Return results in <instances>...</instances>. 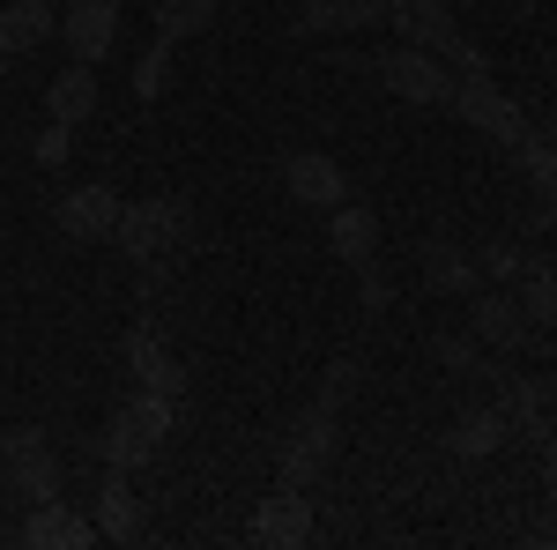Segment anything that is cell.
<instances>
[{
  "instance_id": "16",
  "label": "cell",
  "mask_w": 557,
  "mask_h": 550,
  "mask_svg": "<svg viewBox=\"0 0 557 550\" xmlns=\"http://www.w3.org/2000/svg\"><path fill=\"white\" fill-rule=\"evenodd\" d=\"M417 276H424V291L438 297H475L483 291V268L461 239H417Z\"/></svg>"
},
{
  "instance_id": "5",
  "label": "cell",
  "mask_w": 557,
  "mask_h": 550,
  "mask_svg": "<svg viewBox=\"0 0 557 550\" xmlns=\"http://www.w3.org/2000/svg\"><path fill=\"white\" fill-rule=\"evenodd\" d=\"M327 254L357 268V283H364V305L380 313L386 305V276H380V216L364 209L357 194H349L343 209H327Z\"/></svg>"
},
{
  "instance_id": "28",
  "label": "cell",
  "mask_w": 557,
  "mask_h": 550,
  "mask_svg": "<svg viewBox=\"0 0 557 550\" xmlns=\"http://www.w3.org/2000/svg\"><path fill=\"white\" fill-rule=\"evenodd\" d=\"M475 268H483V283H513L520 268H528V254H520L513 239H491V246H475Z\"/></svg>"
},
{
  "instance_id": "32",
  "label": "cell",
  "mask_w": 557,
  "mask_h": 550,
  "mask_svg": "<svg viewBox=\"0 0 557 550\" xmlns=\"http://www.w3.org/2000/svg\"><path fill=\"white\" fill-rule=\"evenodd\" d=\"M535 134H543V142L557 149V112H543V127H535Z\"/></svg>"
},
{
  "instance_id": "14",
  "label": "cell",
  "mask_w": 557,
  "mask_h": 550,
  "mask_svg": "<svg viewBox=\"0 0 557 550\" xmlns=\"http://www.w3.org/2000/svg\"><path fill=\"white\" fill-rule=\"evenodd\" d=\"M283 186H290L298 209H320V216L349 201V171L335 164V157H320V149H290V157H283Z\"/></svg>"
},
{
  "instance_id": "19",
  "label": "cell",
  "mask_w": 557,
  "mask_h": 550,
  "mask_svg": "<svg viewBox=\"0 0 557 550\" xmlns=\"http://www.w3.org/2000/svg\"><path fill=\"white\" fill-rule=\"evenodd\" d=\"M52 38H60V8L52 0H8L0 8V60H30Z\"/></svg>"
},
{
  "instance_id": "17",
  "label": "cell",
  "mask_w": 557,
  "mask_h": 550,
  "mask_svg": "<svg viewBox=\"0 0 557 550\" xmlns=\"http://www.w3.org/2000/svg\"><path fill=\"white\" fill-rule=\"evenodd\" d=\"M15 543H30V550H89L97 543V521H83L67 499H45V506H30V521L15 528Z\"/></svg>"
},
{
  "instance_id": "7",
  "label": "cell",
  "mask_w": 557,
  "mask_h": 550,
  "mask_svg": "<svg viewBox=\"0 0 557 550\" xmlns=\"http://www.w3.org/2000/svg\"><path fill=\"white\" fill-rule=\"evenodd\" d=\"M0 476L15 484L23 506L60 499V462H52V439H45L38 424H8V431H0Z\"/></svg>"
},
{
  "instance_id": "13",
  "label": "cell",
  "mask_w": 557,
  "mask_h": 550,
  "mask_svg": "<svg viewBox=\"0 0 557 550\" xmlns=\"http://www.w3.org/2000/svg\"><path fill=\"white\" fill-rule=\"evenodd\" d=\"M120 186H104V179H89V186H67L60 201H52V223L67 231V239H83V246H97V239H112V223H120Z\"/></svg>"
},
{
  "instance_id": "29",
  "label": "cell",
  "mask_w": 557,
  "mask_h": 550,
  "mask_svg": "<svg viewBox=\"0 0 557 550\" xmlns=\"http://www.w3.org/2000/svg\"><path fill=\"white\" fill-rule=\"evenodd\" d=\"M67 149H75V127H60V120H45V134L30 142V157H38L45 171H52V164H67Z\"/></svg>"
},
{
  "instance_id": "35",
  "label": "cell",
  "mask_w": 557,
  "mask_h": 550,
  "mask_svg": "<svg viewBox=\"0 0 557 550\" xmlns=\"http://www.w3.org/2000/svg\"><path fill=\"white\" fill-rule=\"evenodd\" d=\"M446 8H469V0H446Z\"/></svg>"
},
{
  "instance_id": "3",
  "label": "cell",
  "mask_w": 557,
  "mask_h": 550,
  "mask_svg": "<svg viewBox=\"0 0 557 550\" xmlns=\"http://www.w3.org/2000/svg\"><path fill=\"white\" fill-rule=\"evenodd\" d=\"M172 424H178V402L149 394V387H134L127 402L112 410V424H104V431L89 439V454H97L104 468H127V476H134V468L157 462V447L172 439Z\"/></svg>"
},
{
  "instance_id": "20",
  "label": "cell",
  "mask_w": 557,
  "mask_h": 550,
  "mask_svg": "<svg viewBox=\"0 0 557 550\" xmlns=\"http://www.w3.org/2000/svg\"><path fill=\"white\" fill-rule=\"evenodd\" d=\"M513 164H520V179H528V194H535V201H528V223L550 231L557 223V149L528 127V142H513Z\"/></svg>"
},
{
  "instance_id": "27",
  "label": "cell",
  "mask_w": 557,
  "mask_h": 550,
  "mask_svg": "<svg viewBox=\"0 0 557 550\" xmlns=\"http://www.w3.org/2000/svg\"><path fill=\"white\" fill-rule=\"evenodd\" d=\"M172 52H178V45L149 38V52L134 60V97H141V105H157V97H164V83H172Z\"/></svg>"
},
{
  "instance_id": "34",
  "label": "cell",
  "mask_w": 557,
  "mask_h": 550,
  "mask_svg": "<svg viewBox=\"0 0 557 550\" xmlns=\"http://www.w3.org/2000/svg\"><path fill=\"white\" fill-rule=\"evenodd\" d=\"M506 8H520V15H528V8H535V0H506Z\"/></svg>"
},
{
  "instance_id": "15",
  "label": "cell",
  "mask_w": 557,
  "mask_h": 550,
  "mask_svg": "<svg viewBox=\"0 0 557 550\" xmlns=\"http://www.w3.org/2000/svg\"><path fill=\"white\" fill-rule=\"evenodd\" d=\"M498 417L513 439H550V402H557V380H528V372H498Z\"/></svg>"
},
{
  "instance_id": "9",
  "label": "cell",
  "mask_w": 557,
  "mask_h": 550,
  "mask_svg": "<svg viewBox=\"0 0 557 550\" xmlns=\"http://www.w3.org/2000/svg\"><path fill=\"white\" fill-rule=\"evenodd\" d=\"M120 365H127L134 387H149V394H164V402H186V372H178L172 342H164V328H157L149 313L127 328V342H120Z\"/></svg>"
},
{
  "instance_id": "21",
  "label": "cell",
  "mask_w": 557,
  "mask_h": 550,
  "mask_svg": "<svg viewBox=\"0 0 557 550\" xmlns=\"http://www.w3.org/2000/svg\"><path fill=\"white\" fill-rule=\"evenodd\" d=\"M97 105H104V89H97V68H89V60H67V68L45 83V120H60V127H83Z\"/></svg>"
},
{
  "instance_id": "23",
  "label": "cell",
  "mask_w": 557,
  "mask_h": 550,
  "mask_svg": "<svg viewBox=\"0 0 557 550\" xmlns=\"http://www.w3.org/2000/svg\"><path fill=\"white\" fill-rule=\"evenodd\" d=\"M506 439H513V431H506V417H498V402H483V410H461V417H454L446 454H454V462H491Z\"/></svg>"
},
{
  "instance_id": "4",
  "label": "cell",
  "mask_w": 557,
  "mask_h": 550,
  "mask_svg": "<svg viewBox=\"0 0 557 550\" xmlns=\"http://www.w3.org/2000/svg\"><path fill=\"white\" fill-rule=\"evenodd\" d=\"M386 23H394V38H401V45L438 52L454 75H491L483 45L461 38V23H454V8H446V0H386Z\"/></svg>"
},
{
  "instance_id": "30",
  "label": "cell",
  "mask_w": 557,
  "mask_h": 550,
  "mask_svg": "<svg viewBox=\"0 0 557 550\" xmlns=\"http://www.w3.org/2000/svg\"><path fill=\"white\" fill-rule=\"evenodd\" d=\"M543 506H557V431L543 439Z\"/></svg>"
},
{
  "instance_id": "22",
  "label": "cell",
  "mask_w": 557,
  "mask_h": 550,
  "mask_svg": "<svg viewBox=\"0 0 557 550\" xmlns=\"http://www.w3.org/2000/svg\"><path fill=\"white\" fill-rule=\"evenodd\" d=\"M97 543H134L141 536V499H134L127 468H104V484H97Z\"/></svg>"
},
{
  "instance_id": "10",
  "label": "cell",
  "mask_w": 557,
  "mask_h": 550,
  "mask_svg": "<svg viewBox=\"0 0 557 550\" xmlns=\"http://www.w3.org/2000/svg\"><path fill=\"white\" fill-rule=\"evenodd\" d=\"M246 536H253L260 550H305L312 536H320V521H312V491H290V484H275V491H268V499L253 506Z\"/></svg>"
},
{
  "instance_id": "33",
  "label": "cell",
  "mask_w": 557,
  "mask_h": 550,
  "mask_svg": "<svg viewBox=\"0 0 557 550\" xmlns=\"http://www.w3.org/2000/svg\"><path fill=\"white\" fill-rule=\"evenodd\" d=\"M0 543H15V528H8V521H0Z\"/></svg>"
},
{
  "instance_id": "24",
  "label": "cell",
  "mask_w": 557,
  "mask_h": 550,
  "mask_svg": "<svg viewBox=\"0 0 557 550\" xmlns=\"http://www.w3.org/2000/svg\"><path fill=\"white\" fill-rule=\"evenodd\" d=\"M513 297H520V313H528V328L550 335L557 328V260H528L513 276Z\"/></svg>"
},
{
  "instance_id": "26",
  "label": "cell",
  "mask_w": 557,
  "mask_h": 550,
  "mask_svg": "<svg viewBox=\"0 0 557 550\" xmlns=\"http://www.w3.org/2000/svg\"><path fill=\"white\" fill-rule=\"evenodd\" d=\"M431 350H438V365H454L461 380H498V372H506V365H491V350L475 335H438Z\"/></svg>"
},
{
  "instance_id": "11",
  "label": "cell",
  "mask_w": 557,
  "mask_h": 550,
  "mask_svg": "<svg viewBox=\"0 0 557 550\" xmlns=\"http://www.w3.org/2000/svg\"><path fill=\"white\" fill-rule=\"evenodd\" d=\"M469 335L491 350V357H520L528 350V313H520V297L506 291V283H483V291L469 297Z\"/></svg>"
},
{
  "instance_id": "31",
  "label": "cell",
  "mask_w": 557,
  "mask_h": 550,
  "mask_svg": "<svg viewBox=\"0 0 557 550\" xmlns=\"http://www.w3.org/2000/svg\"><path fill=\"white\" fill-rule=\"evenodd\" d=\"M528 543H543V550H550V543H557V506H550V513H543V521H535V528H528Z\"/></svg>"
},
{
  "instance_id": "6",
  "label": "cell",
  "mask_w": 557,
  "mask_h": 550,
  "mask_svg": "<svg viewBox=\"0 0 557 550\" xmlns=\"http://www.w3.org/2000/svg\"><path fill=\"white\" fill-rule=\"evenodd\" d=\"M372 75H380L386 97H401V105H454V68L438 60V52H424V45H386V52H372Z\"/></svg>"
},
{
  "instance_id": "37",
  "label": "cell",
  "mask_w": 557,
  "mask_h": 550,
  "mask_svg": "<svg viewBox=\"0 0 557 550\" xmlns=\"http://www.w3.org/2000/svg\"><path fill=\"white\" fill-rule=\"evenodd\" d=\"M550 335H557V328H550Z\"/></svg>"
},
{
  "instance_id": "18",
  "label": "cell",
  "mask_w": 557,
  "mask_h": 550,
  "mask_svg": "<svg viewBox=\"0 0 557 550\" xmlns=\"http://www.w3.org/2000/svg\"><path fill=\"white\" fill-rule=\"evenodd\" d=\"M372 23H386L380 0H298L290 38H343V30H372Z\"/></svg>"
},
{
  "instance_id": "1",
  "label": "cell",
  "mask_w": 557,
  "mask_h": 550,
  "mask_svg": "<svg viewBox=\"0 0 557 550\" xmlns=\"http://www.w3.org/2000/svg\"><path fill=\"white\" fill-rule=\"evenodd\" d=\"M357 387V365L335 357L327 365V387L305 402L290 431H283V447H275V484H290V491H312L327 468H335V447H343V394Z\"/></svg>"
},
{
  "instance_id": "25",
  "label": "cell",
  "mask_w": 557,
  "mask_h": 550,
  "mask_svg": "<svg viewBox=\"0 0 557 550\" xmlns=\"http://www.w3.org/2000/svg\"><path fill=\"white\" fill-rule=\"evenodd\" d=\"M215 8H223V0H157V38L164 45L201 38V30L215 23Z\"/></svg>"
},
{
  "instance_id": "2",
  "label": "cell",
  "mask_w": 557,
  "mask_h": 550,
  "mask_svg": "<svg viewBox=\"0 0 557 550\" xmlns=\"http://www.w3.org/2000/svg\"><path fill=\"white\" fill-rule=\"evenodd\" d=\"M112 239H120V254L157 283L178 254H186V239H194V209L178 201V194H149V201H127L120 223H112Z\"/></svg>"
},
{
  "instance_id": "12",
  "label": "cell",
  "mask_w": 557,
  "mask_h": 550,
  "mask_svg": "<svg viewBox=\"0 0 557 550\" xmlns=\"http://www.w3.org/2000/svg\"><path fill=\"white\" fill-rule=\"evenodd\" d=\"M60 45L67 60H104L120 45V0H60Z\"/></svg>"
},
{
  "instance_id": "8",
  "label": "cell",
  "mask_w": 557,
  "mask_h": 550,
  "mask_svg": "<svg viewBox=\"0 0 557 550\" xmlns=\"http://www.w3.org/2000/svg\"><path fill=\"white\" fill-rule=\"evenodd\" d=\"M446 112H461V120H469V127L483 134V142H498V149L528 142V127H535V120H528V112H520V105H513V97H506L498 83H491V75H461V83H454V105H446Z\"/></svg>"
},
{
  "instance_id": "36",
  "label": "cell",
  "mask_w": 557,
  "mask_h": 550,
  "mask_svg": "<svg viewBox=\"0 0 557 550\" xmlns=\"http://www.w3.org/2000/svg\"><path fill=\"white\" fill-rule=\"evenodd\" d=\"M0 68H8V60H0Z\"/></svg>"
}]
</instances>
